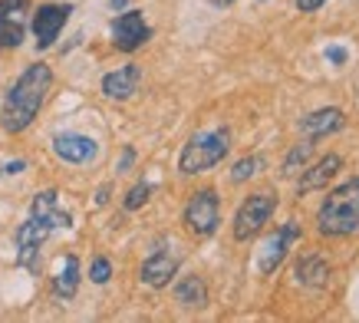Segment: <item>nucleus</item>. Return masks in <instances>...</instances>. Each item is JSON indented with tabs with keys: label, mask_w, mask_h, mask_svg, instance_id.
Returning <instances> with one entry per match:
<instances>
[{
	"label": "nucleus",
	"mask_w": 359,
	"mask_h": 323,
	"mask_svg": "<svg viewBox=\"0 0 359 323\" xmlns=\"http://www.w3.org/2000/svg\"><path fill=\"white\" fill-rule=\"evenodd\" d=\"M76 287H79V258L76 254H66L63 268H60V274L53 277L56 301H73V297H76Z\"/></svg>",
	"instance_id": "obj_17"
},
{
	"label": "nucleus",
	"mask_w": 359,
	"mask_h": 323,
	"mask_svg": "<svg viewBox=\"0 0 359 323\" xmlns=\"http://www.w3.org/2000/svg\"><path fill=\"white\" fill-rule=\"evenodd\" d=\"M313 159V139H304V142H297L294 149L287 152V159H283L280 165V175L283 178H294V175H300L306 169V162Z\"/></svg>",
	"instance_id": "obj_19"
},
{
	"label": "nucleus",
	"mask_w": 359,
	"mask_h": 323,
	"mask_svg": "<svg viewBox=\"0 0 359 323\" xmlns=\"http://www.w3.org/2000/svg\"><path fill=\"white\" fill-rule=\"evenodd\" d=\"M30 0H0V50H17L27 37Z\"/></svg>",
	"instance_id": "obj_9"
},
{
	"label": "nucleus",
	"mask_w": 359,
	"mask_h": 323,
	"mask_svg": "<svg viewBox=\"0 0 359 323\" xmlns=\"http://www.w3.org/2000/svg\"><path fill=\"white\" fill-rule=\"evenodd\" d=\"M0 175H4V165H0Z\"/></svg>",
	"instance_id": "obj_30"
},
{
	"label": "nucleus",
	"mask_w": 359,
	"mask_h": 323,
	"mask_svg": "<svg viewBox=\"0 0 359 323\" xmlns=\"http://www.w3.org/2000/svg\"><path fill=\"white\" fill-rule=\"evenodd\" d=\"M69 225H73V218H69V211L60 208V195L53 188L40 192L33 198L27 221L17 228V237H13L17 241V264L27 270H36V254L43 248V241L53 235L56 228H69Z\"/></svg>",
	"instance_id": "obj_2"
},
{
	"label": "nucleus",
	"mask_w": 359,
	"mask_h": 323,
	"mask_svg": "<svg viewBox=\"0 0 359 323\" xmlns=\"http://www.w3.org/2000/svg\"><path fill=\"white\" fill-rule=\"evenodd\" d=\"M109 192H112L109 185H102V188L96 192V205H106V202H109Z\"/></svg>",
	"instance_id": "obj_27"
},
{
	"label": "nucleus",
	"mask_w": 359,
	"mask_h": 323,
	"mask_svg": "<svg viewBox=\"0 0 359 323\" xmlns=\"http://www.w3.org/2000/svg\"><path fill=\"white\" fill-rule=\"evenodd\" d=\"M69 13H73V4H40L36 13H33V37H36V46L40 50H50V46L60 40V33H63L66 20H69Z\"/></svg>",
	"instance_id": "obj_8"
},
{
	"label": "nucleus",
	"mask_w": 359,
	"mask_h": 323,
	"mask_svg": "<svg viewBox=\"0 0 359 323\" xmlns=\"http://www.w3.org/2000/svg\"><path fill=\"white\" fill-rule=\"evenodd\" d=\"M182 268V254H175L172 248H162V251H152L149 258L142 261L139 268V277L145 287H155V291H162L172 284V277L178 274Z\"/></svg>",
	"instance_id": "obj_10"
},
{
	"label": "nucleus",
	"mask_w": 359,
	"mask_h": 323,
	"mask_svg": "<svg viewBox=\"0 0 359 323\" xmlns=\"http://www.w3.org/2000/svg\"><path fill=\"white\" fill-rule=\"evenodd\" d=\"M231 152V129L228 126H215V129H205L191 136L185 142V149L178 155V172L182 175H201L208 169H215L228 159Z\"/></svg>",
	"instance_id": "obj_4"
},
{
	"label": "nucleus",
	"mask_w": 359,
	"mask_h": 323,
	"mask_svg": "<svg viewBox=\"0 0 359 323\" xmlns=\"http://www.w3.org/2000/svg\"><path fill=\"white\" fill-rule=\"evenodd\" d=\"M316 231L323 237H346L359 231V178L337 185L316 211Z\"/></svg>",
	"instance_id": "obj_3"
},
{
	"label": "nucleus",
	"mask_w": 359,
	"mask_h": 323,
	"mask_svg": "<svg viewBox=\"0 0 359 323\" xmlns=\"http://www.w3.org/2000/svg\"><path fill=\"white\" fill-rule=\"evenodd\" d=\"M346 50H343V46H330V50H327V60H330V63H333V66H343V63H346Z\"/></svg>",
	"instance_id": "obj_24"
},
{
	"label": "nucleus",
	"mask_w": 359,
	"mask_h": 323,
	"mask_svg": "<svg viewBox=\"0 0 359 323\" xmlns=\"http://www.w3.org/2000/svg\"><path fill=\"white\" fill-rule=\"evenodd\" d=\"M323 4H327V0H294V7L300 13H316L320 7H323Z\"/></svg>",
	"instance_id": "obj_23"
},
{
	"label": "nucleus",
	"mask_w": 359,
	"mask_h": 323,
	"mask_svg": "<svg viewBox=\"0 0 359 323\" xmlns=\"http://www.w3.org/2000/svg\"><path fill=\"white\" fill-rule=\"evenodd\" d=\"M273 211H277V195H273V192H254V195H248V198L238 205V211H234V225H231L234 241L248 244L250 237H257L264 228L271 225Z\"/></svg>",
	"instance_id": "obj_5"
},
{
	"label": "nucleus",
	"mask_w": 359,
	"mask_h": 323,
	"mask_svg": "<svg viewBox=\"0 0 359 323\" xmlns=\"http://www.w3.org/2000/svg\"><path fill=\"white\" fill-rule=\"evenodd\" d=\"M132 162H135V149L129 145V149L122 152V159H119V172H129V169H132Z\"/></svg>",
	"instance_id": "obj_25"
},
{
	"label": "nucleus",
	"mask_w": 359,
	"mask_h": 323,
	"mask_svg": "<svg viewBox=\"0 0 359 323\" xmlns=\"http://www.w3.org/2000/svg\"><path fill=\"white\" fill-rule=\"evenodd\" d=\"M297 277H300V284H306V287H323L330 280V268L323 258H316V254H310V258H304L300 264H297Z\"/></svg>",
	"instance_id": "obj_18"
},
{
	"label": "nucleus",
	"mask_w": 359,
	"mask_h": 323,
	"mask_svg": "<svg viewBox=\"0 0 359 323\" xmlns=\"http://www.w3.org/2000/svg\"><path fill=\"white\" fill-rule=\"evenodd\" d=\"M343 129V112L339 109H316L310 116L300 119V132H306V139H320V136H330V132Z\"/></svg>",
	"instance_id": "obj_15"
},
{
	"label": "nucleus",
	"mask_w": 359,
	"mask_h": 323,
	"mask_svg": "<svg viewBox=\"0 0 359 323\" xmlns=\"http://www.w3.org/2000/svg\"><path fill=\"white\" fill-rule=\"evenodd\" d=\"M300 235H304V228L297 225V221H287V225H280V231L264 244L261 251V261H257V268H261V274H273V270L283 264V258H287V251H290V244L294 241H300Z\"/></svg>",
	"instance_id": "obj_13"
},
{
	"label": "nucleus",
	"mask_w": 359,
	"mask_h": 323,
	"mask_svg": "<svg viewBox=\"0 0 359 323\" xmlns=\"http://www.w3.org/2000/svg\"><path fill=\"white\" fill-rule=\"evenodd\" d=\"M109 277H112V261L102 258V254H99V258H93V264H89V280L102 287V284H109Z\"/></svg>",
	"instance_id": "obj_22"
},
{
	"label": "nucleus",
	"mask_w": 359,
	"mask_h": 323,
	"mask_svg": "<svg viewBox=\"0 0 359 323\" xmlns=\"http://www.w3.org/2000/svg\"><path fill=\"white\" fill-rule=\"evenodd\" d=\"M53 89V70L46 63H30L11 83L4 106H0V129L7 136H20L36 122L46 96Z\"/></svg>",
	"instance_id": "obj_1"
},
{
	"label": "nucleus",
	"mask_w": 359,
	"mask_h": 323,
	"mask_svg": "<svg viewBox=\"0 0 359 323\" xmlns=\"http://www.w3.org/2000/svg\"><path fill=\"white\" fill-rule=\"evenodd\" d=\"M339 169H343V159H339L337 152L323 155V159L316 162V165L304 169L300 182H297V195H310V192H320V188H327V185L333 182V175H337Z\"/></svg>",
	"instance_id": "obj_14"
},
{
	"label": "nucleus",
	"mask_w": 359,
	"mask_h": 323,
	"mask_svg": "<svg viewBox=\"0 0 359 323\" xmlns=\"http://www.w3.org/2000/svg\"><path fill=\"white\" fill-rule=\"evenodd\" d=\"M109 7L112 11H126V7H129V0H109Z\"/></svg>",
	"instance_id": "obj_28"
},
{
	"label": "nucleus",
	"mask_w": 359,
	"mask_h": 323,
	"mask_svg": "<svg viewBox=\"0 0 359 323\" xmlns=\"http://www.w3.org/2000/svg\"><path fill=\"white\" fill-rule=\"evenodd\" d=\"M149 195H152V185H149V182H135L129 188V195H126L122 208H126V211H139V208L149 202Z\"/></svg>",
	"instance_id": "obj_21"
},
{
	"label": "nucleus",
	"mask_w": 359,
	"mask_h": 323,
	"mask_svg": "<svg viewBox=\"0 0 359 323\" xmlns=\"http://www.w3.org/2000/svg\"><path fill=\"white\" fill-rule=\"evenodd\" d=\"M53 155L66 165H89L99 155V142L93 136H83V132H56Z\"/></svg>",
	"instance_id": "obj_11"
},
{
	"label": "nucleus",
	"mask_w": 359,
	"mask_h": 323,
	"mask_svg": "<svg viewBox=\"0 0 359 323\" xmlns=\"http://www.w3.org/2000/svg\"><path fill=\"white\" fill-rule=\"evenodd\" d=\"M175 301L188 307V310H201L208 303V287L205 280L198 277V274H185V277L175 284Z\"/></svg>",
	"instance_id": "obj_16"
},
{
	"label": "nucleus",
	"mask_w": 359,
	"mask_h": 323,
	"mask_svg": "<svg viewBox=\"0 0 359 323\" xmlns=\"http://www.w3.org/2000/svg\"><path fill=\"white\" fill-rule=\"evenodd\" d=\"M261 169H264V159H261V155H248V159L234 162V169H231V182H234V185L250 182V178L261 172Z\"/></svg>",
	"instance_id": "obj_20"
},
{
	"label": "nucleus",
	"mask_w": 359,
	"mask_h": 323,
	"mask_svg": "<svg viewBox=\"0 0 359 323\" xmlns=\"http://www.w3.org/2000/svg\"><path fill=\"white\" fill-rule=\"evenodd\" d=\"M211 4H215V7H231L234 0H211Z\"/></svg>",
	"instance_id": "obj_29"
},
{
	"label": "nucleus",
	"mask_w": 359,
	"mask_h": 323,
	"mask_svg": "<svg viewBox=\"0 0 359 323\" xmlns=\"http://www.w3.org/2000/svg\"><path fill=\"white\" fill-rule=\"evenodd\" d=\"M109 33H112V46L122 50V53H135V50H142V46L152 40V27L145 23L142 11H122L112 20Z\"/></svg>",
	"instance_id": "obj_7"
},
{
	"label": "nucleus",
	"mask_w": 359,
	"mask_h": 323,
	"mask_svg": "<svg viewBox=\"0 0 359 323\" xmlns=\"http://www.w3.org/2000/svg\"><path fill=\"white\" fill-rule=\"evenodd\" d=\"M23 169H27V162L17 159V162H11V165H4V175H20Z\"/></svg>",
	"instance_id": "obj_26"
},
{
	"label": "nucleus",
	"mask_w": 359,
	"mask_h": 323,
	"mask_svg": "<svg viewBox=\"0 0 359 323\" xmlns=\"http://www.w3.org/2000/svg\"><path fill=\"white\" fill-rule=\"evenodd\" d=\"M182 221L195 237H211L221 228V198L215 188H198L191 198H188L185 211H182Z\"/></svg>",
	"instance_id": "obj_6"
},
{
	"label": "nucleus",
	"mask_w": 359,
	"mask_h": 323,
	"mask_svg": "<svg viewBox=\"0 0 359 323\" xmlns=\"http://www.w3.org/2000/svg\"><path fill=\"white\" fill-rule=\"evenodd\" d=\"M142 86V66L139 63H126L119 70H109V73L99 79V89L106 99H116V103H126L139 93Z\"/></svg>",
	"instance_id": "obj_12"
}]
</instances>
